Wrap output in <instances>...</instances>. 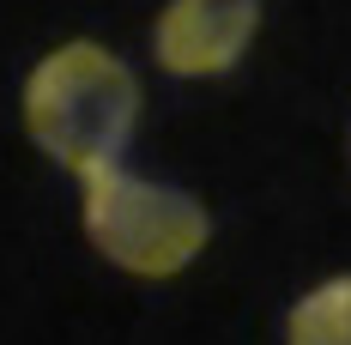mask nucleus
<instances>
[{
	"label": "nucleus",
	"instance_id": "f03ea898",
	"mask_svg": "<svg viewBox=\"0 0 351 345\" xmlns=\"http://www.w3.org/2000/svg\"><path fill=\"white\" fill-rule=\"evenodd\" d=\"M85 194V237L97 242V254H109L121 273L134 278H176L200 248L212 242V218L194 194H182L170 182H152L134 170H91L79 176Z\"/></svg>",
	"mask_w": 351,
	"mask_h": 345
},
{
	"label": "nucleus",
	"instance_id": "20e7f679",
	"mask_svg": "<svg viewBox=\"0 0 351 345\" xmlns=\"http://www.w3.org/2000/svg\"><path fill=\"white\" fill-rule=\"evenodd\" d=\"M285 345H351V273L297 297V309L285 321Z\"/></svg>",
	"mask_w": 351,
	"mask_h": 345
},
{
	"label": "nucleus",
	"instance_id": "f257e3e1",
	"mask_svg": "<svg viewBox=\"0 0 351 345\" xmlns=\"http://www.w3.org/2000/svg\"><path fill=\"white\" fill-rule=\"evenodd\" d=\"M140 128V79L104 43H61L25 79V134L67 170H115Z\"/></svg>",
	"mask_w": 351,
	"mask_h": 345
},
{
	"label": "nucleus",
	"instance_id": "7ed1b4c3",
	"mask_svg": "<svg viewBox=\"0 0 351 345\" xmlns=\"http://www.w3.org/2000/svg\"><path fill=\"white\" fill-rule=\"evenodd\" d=\"M261 31V0H170L158 12V67L176 79H212L230 73L248 55V43Z\"/></svg>",
	"mask_w": 351,
	"mask_h": 345
}]
</instances>
